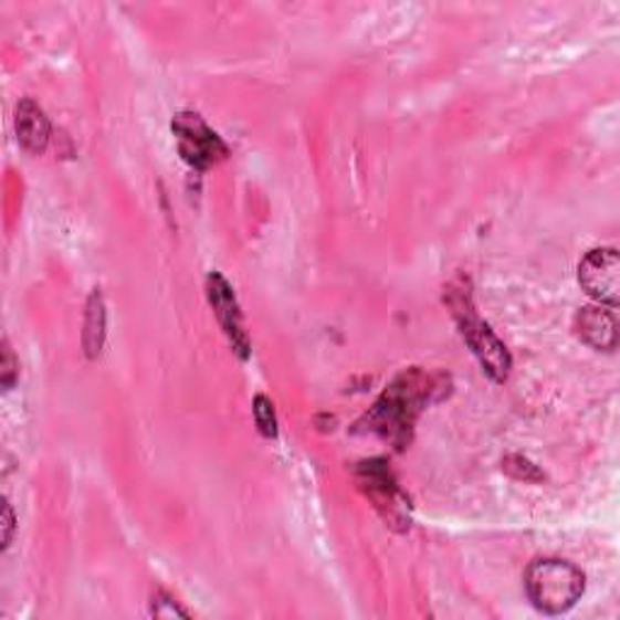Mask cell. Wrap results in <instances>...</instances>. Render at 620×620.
I'll use <instances>...</instances> for the list:
<instances>
[{"label": "cell", "instance_id": "obj_15", "mask_svg": "<svg viewBox=\"0 0 620 620\" xmlns=\"http://www.w3.org/2000/svg\"><path fill=\"white\" fill-rule=\"evenodd\" d=\"M12 528H15V516H12L10 504H6V507H3V548L10 546Z\"/></svg>", "mask_w": 620, "mask_h": 620}, {"label": "cell", "instance_id": "obj_9", "mask_svg": "<svg viewBox=\"0 0 620 620\" xmlns=\"http://www.w3.org/2000/svg\"><path fill=\"white\" fill-rule=\"evenodd\" d=\"M15 132L20 146L36 156L46 148L52 126H49L46 114L42 112L40 105L32 103V99H22L15 112Z\"/></svg>", "mask_w": 620, "mask_h": 620}, {"label": "cell", "instance_id": "obj_6", "mask_svg": "<svg viewBox=\"0 0 620 620\" xmlns=\"http://www.w3.org/2000/svg\"><path fill=\"white\" fill-rule=\"evenodd\" d=\"M579 284L585 286L589 296L618 306L620 301V260L613 248L591 250L579 264Z\"/></svg>", "mask_w": 620, "mask_h": 620}, {"label": "cell", "instance_id": "obj_1", "mask_svg": "<svg viewBox=\"0 0 620 620\" xmlns=\"http://www.w3.org/2000/svg\"><path fill=\"white\" fill-rule=\"evenodd\" d=\"M432 390V378L422 374L420 369L400 374L393 386L378 398L371 412L359 422V432H369L386 441H393L398 449H402L404 441L410 439V429L417 420V414L422 412Z\"/></svg>", "mask_w": 620, "mask_h": 620}, {"label": "cell", "instance_id": "obj_12", "mask_svg": "<svg viewBox=\"0 0 620 620\" xmlns=\"http://www.w3.org/2000/svg\"><path fill=\"white\" fill-rule=\"evenodd\" d=\"M255 420H258V427H260V432L264 437H267V439L276 437V414H274V404L267 396L255 398Z\"/></svg>", "mask_w": 620, "mask_h": 620}, {"label": "cell", "instance_id": "obj_13", "mask_svg": "<svg viewBox=\"0 0 620 620\" xmlns=\"http://www.w3.org/2000/svg\"><path fill=\"white\" fill-rule=\"evenodd\" d=\"M154 616L156 618H175V616L187 618V613L182 609H177V603L170 597H166V593H158V597L154 599Z\"/></svg>", "mask_w": 620, "mask_h": 620}, {"label": "cell", "instance_id": "obj_11", "mask_svg": "<svg viewBox=\"0 0 620 620\" xmlns=\"http://www.w3.org/2000/svg\"><path fill=\"white\" fill-rule=\"evenodd\" d=\"M502 467L512 477L524 480V483H543V480H546V475H543L528 459H524V455H507V459L502 461Z\"/></svg>", "mask_w": 620, "mask_h": 620}, {"label": "cell", "instance_id": "obj_2", "mask_svg": "<svg viewBox=\"0 0 620 620\" xmlns=\"http://www.w3.org/2000/svg\"><path fill=\"white\" fill-rule=\"evenodd\" d=\"M528 599L543 613L558 616L572 609L585 593V575L565 560H536L526 569Z\"/></svg>", "mask_w": 620, "mask_h": 620}, {"label": "cell", "instance_id": "obj_8", "mask_svg": "<svg viewBox=\"0 0 620 620\" xmlns=\"http://www.w3.org/2000/svg\"><path fill=\"white\" fill-rule=\"evenodd\" d=\"M577 335L599 351H613L618 345L616 315L606 308H581L575 318Z\"/></svg>", "mask_w": 620, "mask_h": 620}, {"label": "cell", "instance_id": "obj_7", "mask_svg": "<svg viewBox=\"0 0 620 620\" xmlns=\"http://www.w3.org/2000/svg\"><path fill=\"white\" fill-rule=\"evenodd\" d=\"M207 294L211 301V308L223 327V333L231 339L233 349L240 354V359L250 357V339L243 327V315H240L238 301L231 284H228L219 272H211L207 280Z\"/></svg>", "mask_w": 620, "mask_h": 620}, {"label": "cell", "instance_id": "obj_3", "mask_svg": "<svg viewBox=\"0 0 620 620\" xmlns=\"http://www.w3.org/2000/svg\"><path fill=\"white\" fill-rule=\"evenodd\" d=\"M451 308L455 313V318H459V323H461V333H463L465 341L471 345V349L477 357L480 366L485 369V374L497 383L507 381V376L512 371L509 351L502 345L500 337L490 330V325H485L473 313L471 303H467V294H459V301H451Z\"/></svg>", "mask_w": 620, "mask_h": 620}, {"label": "cell", "instance_id": "obj_10", "mask_svg": "<svg viewBox=\"0 0 620 620\" xmlns=\"http://www.w3.org/2000/svg\"><path fill=\"white\" fill-rule=\"evenodd\" d=\"M105 345V301L103 294L95 288L85 311V330H83V347L91 359H95Z\"/></svg>", "mask_w": 620, "mask_h": 620}, {"label": "cell", "instance_id": "obj_4", "mask_svg": "<svg viewBox=\"0 0 620 620\" xmlns=\"http://www.w3.org/2000/svg\"><path fill=\"white\" fill-rule=\"evenodd\" d=\"M172 132L177 136L182 158L197 170H207L217 166L228 156V148L217 132H211L207 122L195 112H180L172 122Z\"/></svg>", "mask_w": 620, "mask_h": 620}, {"label": "cell", "instance_id": "obj_5", "mask_svg": "<svg viewBox=\"0 0 620 620\" xmlns=\"http://www.w3.org/2000/svg\"><path fill=\"white\" fill-rule=\"evenodd\" d=\"M357 480L366 495L374 500L376 509L386 516V522L390 524L408 522V500L402 497V492L396 485V477L390 473V467L383 459L361 463L357 467Z\"/></svg>", "mask_w": 620, "mask_h": 620}, {"label": "cell", "instance_id": "obj_14", "mask_svg": "<svg viewBox=\"0 0 620 620\" xmlns=\"http://www.w3.org/2000/svg\"><path fill=\"white\" fill-rule=\"evenodd\" d=\"M18 378V361H15V354H12L8 339L3 341V386L12 388Z\"/></svg>", "mask_w": 620, "mask_h": 620}]
</instances>
